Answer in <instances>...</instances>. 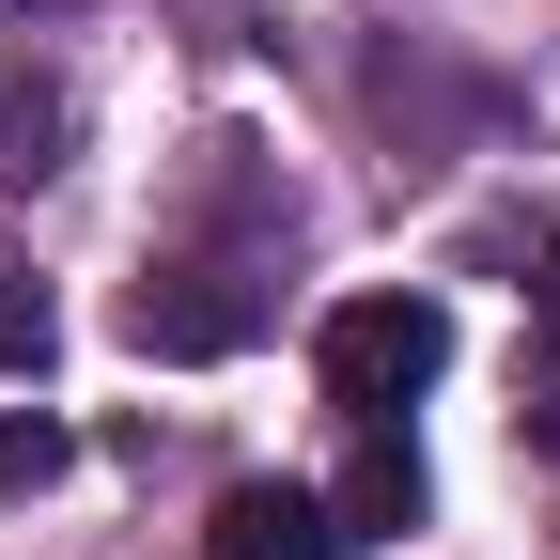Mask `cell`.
<instances>
[{
  "mask_svg": "<svg viewBox=\"0 0 560 560\" xmlns=\"http://www.w3.org/2000/svg\"><path fill=\"white\" fill-rule=\"evenodd\" d=\"M312 374H327L342 420H405L420 389L452 374V312H436V296H342V312L312 327Z\"/></svg>",
  "mask_w": 560,
  "mask_h": 560,
  "instance_id": "cell-1",
  "label": "cell"
},
{
  "mask_svg": "<svg viewBox=\"0 0 560 560\" xmlns=\"http://www.w3.org/2000/svg\"><path fill=\"white\" fill-rule=\"evenodd\" d=\"M125 342L140 359H234V342H265V280L249 265H140L125 280Z\"/></svg>",
  "mask_w": 560,
  "mask_h": 560,
  "instance_id": "cell-2",
  "label": "cell"
},
{
  "mask_svg": "<svg viewBox=\"0 0 560 560\" xmlns=\"http://www.w3.org/2000/svg\"><path fill=\"white\" fill-rule=\"evenodd\" d=\"M420 529V452L405 420H359V467L327 482V545H405Z\"/></svg>",
  "mask_w": 560,
  "mask_h": 560,
  "instance_id": "cell-3",
  "label": "cell"
},
{
  "mask_svg": "<svg viewBox=\"0 0 560 560\" xmlns=\"http://www.w3.org/2000/svg\"><path fill=\"white\" fill-rule=\"evenodd\" d=\"M202 560H327V499L312 482H234L219 529H202Z\"/></svg>",
  "mask_w": 560,
  "mask_h": 560,
  "instance_id": "cell-4",
  "label": "cell"
},
{
  "mask_svg": "<svg viewBox=\"0 0 560 560\" xmlns=\"http://www.w3.org/2000/svg\"><path fill=\"white\" fill-rule=\"evenodd\" d=\"M62 140H79V109H62V79H32V62H0V187H47Z\"/></svg>",
  "mask_w": 560,
  "mask_h": 560,
  "instance_id": "cell-5",
  "label": "cell"
},
{
  "mask_svg": "<svg viewBox=\"0 0 560 560\" xmlns=\"http://www.w3.org/2000/svg\"><path fill=\"white\" fill-rule=\"evenodd\" d=\"M62 467H79V436H62V420H32V405L0 420V499H47Z\"/></svg>",
  "mask_w": 560,
  "mask_h": 560,
  "instance_id": "cell-6",
  "label": "cell"
},
{
  "mask_svg": "<svg viewBox=\"0 0 560 560\" xmlns=\"http://www.w3.org/2000/svg\"><path fill=\"white\" fill-rule=\"evenodd\" d=\"M47 342H62V296H47L32 265H0V374H32Z\"/></svg>",
  "mask_w": 560,
  "mask_h": 560,
  "instance_id": "cell-7",
  "label": "cell"
},
{
  "mask_svg": "<svg viewBox=\"0 0 560 560\" xmlns=\"http://www.w3.org/2000/svg\"><path fill=\"white\" fill-rule=\"evenodd\" d=\"M529 436H545V452H560V374H545V389H529Z\"/></svg>",
  "mask_w": 560,
  "mask_h": 560,
  "instance_id": "cell-8",
  "label": "cell"
},
{
  "mask_svg": "<svg viewBox=\"0 0 560 560\" xmlns=\"http://www.w3.org/2000/svg\"><path fill=\"white\" fill-rule=\"evenodd\" d=\"M545 327H560V234H545Z\"/></svg>",
  "mask_w": 560,
  "mask_h": 560,
  "instance_id": "cell-9",
  "label": "cell"
}]
</instances>
